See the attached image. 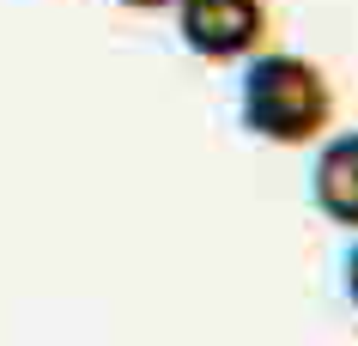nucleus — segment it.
<instances>
[{"mask_svg": "<svg viewBox=\"0 0 358 346\" xmlns=\"http://www.w3.org/2000/svg\"><path fill=\"white\" fill-rule=\"evenodd\" d=\"M237 115L255 140H273V146H303L328 128L334 115V85L310 55H292V49H255L243 67V85H237Z\"/></svg>", "mask_w": 358, "mask_h": 346, "instance_id": "nucleus-1", "label": "nucleus"}, {"mask_svg": "<svg viewBox=\"0 0 358 346\" xmlns=\"http://www.w3.org/2000/svg\"><path fill=\"white\" fill-rule=\"evenodd\" d=\"M176 31L201 61H243L267 37V0H170Z\"/></svg>", "mask_w": 358, "mask_h": 346, "instance_id": "nucleus-2", "label": "nucleus"}, {"mask_svg": "<svg viewBox=\"0 0 358 346\" xmlns=\"http://www.w3.org/2000/svg\"><path fill=\"white\" fill-rule=\"evenodd\" d=\"M310 194H316V207L334 225L358 231V128L352 134H334L316 152V164H310Z\"/></svg>", "mask_w": 358, "mask_h": 346, "instance_id": "nucleus-3", "label": "nucleus"}, {"mask_svg": "<svg viewBox=\"0 0 358 346\" xmlns=\"http://www.w3.org/2000/svg\"><path fill=\"white\" fill-rule=\"evenodd\" d=\"M340 286H346V298H352V310H358V243L346 250V261H340Z\"/></svg>", "mask_w": 358, "mask_h": 346, "instance_id": "nucleus-4", "label": "nucleus"}, {"mask_svg": "<svg viewBox=\"0 0 358 346\" xmlns=\"http://www.w3.org/2000/svg\"><path fill=\"white\" fill-rule=\"evenodd\" d=\"M115 6H140V13H158V6H170V0H115Z\"/></svg>", "mask_w": 358, "mask_h": 346, "instance_id": "nucleus-5", "label": "nucleus"}]
</instances>
